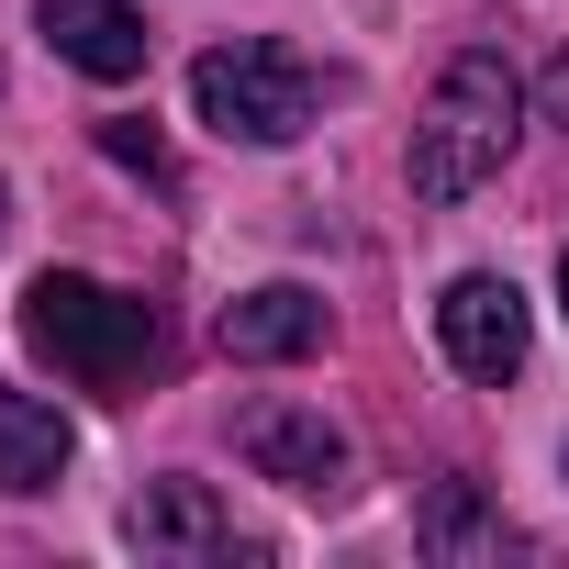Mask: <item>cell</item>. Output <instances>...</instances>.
Segmentation results:
<instances>
[{"label": "cell", "instance_id": "7", "mask_svg": "<svg viewBox=\"0 0 569 569\" xmlns=\"http://www.w3.org/2000/svg\"><path fill=\"white\" fill-rule=\"evenodd\" d=\"M34 23H46V46L79 68V79H146V12L134 0H34Z\"/></svg>", "mask_w": 569, "mask_h": 569}, {"label": "cell", "instance_id": "5", "mask_svg": "<svg viewBox=\"0 0 569 569\" xmlns=\"http://www.w3.org/2000/svg\"><path fill=\"white\" fill-rule=\"evenodd\" d=\"M436 347H447L458 380H513V369H525V291H513L502 268L447 279V302H436Z\"/></svg>", "mask_w": 569, "mask_h": 569}, {"label": "cell", "instance_id": "8", "mask_svg": "<svg viewBox=\"0 0 569 569\" xmlns=\"http://www.w3.org/2000/svg\"><path fill=\"white\" fill-rule=\"evenodd\" d=\"M212 347L223 358H313L325 347V291H302V279H268V291H246V302H223L212 313Z\"/></svg>", "mask_w": 569, "mask_h": 569}, {"label": "cell", "instance_id": "10", "mask_svg": "<svg viewBox=\"0 0 569 569\" xmlns=\"http://www.w3.org/2000/svg\"><path fill=\"white\" fill-rule=\"evenodd\" d=\"M79 458V425L46 402V391H12L0 380V491H57Z\"/></svg>", "mask_w": 569, "mask_h": 569}, {"label": "cell", "instance_id": "15", "mask_svg": "<svg viewBox=\"0 0 569 569\" xmlns=\"http://www.w3.org/2000/svg\"><path fill=\"white\" fill-rule=\"evenodd\" d=\"M558 469H569V447H558Z\"/></svg>", "mask_w": 569, "mask_h": 569}, {"label": "cell", "instance_id": "1", "mask_svg": "<svg viewBox=\"0 0 569 569\" xmlns=\"http://www.w3.org/2000/svg\"><path fill=\"white\" fill-rule=\"evenodd\" d=\"M513 134H525V79H513V57H502V46H458V57L436 68V101H425L413 157H402L413 201L447 212V201H469L480 179H502Z\"/></svg>", "mask_w": 569, "mask_h": 569}, {"label": "cell", "instance_id": "4", "mask_svg": "<svg viewBox=\"0 0 569 569\" xmlns=\"http://www.w3.org/2000/svg\"><path fill=\"white\" fill-rule=\"evenodd\" d=\"M234 458L279 491H302V502H336L347 491V436L313 413V402H246L234 413Z\"/></svg>", "mask_w": 569, "mask_h": 569}, {"label": "cell", "instance_id": "14", "mask_svg": "<svg viewBox=\"0 0 569 569\" xmlns=\"http://www.w3.org/2000/svg\"><path fill=\"white\" fill-rule=\"evenodd\" d=\"M558 302H569V257H558Z\"/></svg>", "mask_w": 569, "mask_h": 569}, {"label": "cell", "instance_id": "6", "mask_svg": "<svg viewBox=\"0 0 569 569\" xmlns=\"http://www.w3.org/2000/svg\"><path fill=\"white\" fill-rule=\"evenodd\" d=\"M123 547H146V558H257V536H234V513L201 480H146L123 502Z\"/></svg>", "mask_w": 569, "mask_h": 569}, {"label": "cell", "instance_id": "13", "mask_svg": "<svg viewBox=\"0 0 569 569\" xmlns=\"http://www.w3.org/2000/svg\"><path fill=\"white\" fill-rule=\"evenodd\" d=\"M0 234H12V190H0Z\"/></svg>", "mask_w": 569, "mask_h": 569}, {"label": "cell", "instance_id": "12", "mask_svg": "<svg viewBox=\"0 0 569 569\" xmlns=\"http://www.w3.org/2000/svg\"><path fill=\"white\" fill-rule=\"evenodd\" d=\"M536 101H547V123H569V57H558V68L536 79Z\"/></svg>", "mask_w": 569, "mask_h": 569}, {"label": "cell", "instance_id": "11", "mask_svg": "<svg viewBox=\"0 0 569 569\" xmlns=\"http://www.w3.org/2000/svg\"><path fill=\"white\" fill-rule=\"evenodd\" d=\"M101 157H123V168L168 179V146H157V134H134V123H101Z\"/></svg>", "mask_w": 569, "mask_h": 569}, {"label": "cell", "instance_id": "2", "mask_svg": "<svg viewBox=\"0 0 569 569\" xmlns=\"http://www.w3.org/2000/svg\"><path fill=\"white\" fill-rule=\"evenodd\" d=\"M23 347L57 358L79 391H134L157 369V313L134 291H101V279L79 268H46L34 291H23Z\"/></svg>", "mask_w": 569, "mask_h": 569}, {"label": "cell", "instance_id": "9", "mask_svg": "<svg viewBox=\"0 0 569 569\" xmlns=\"http://www.w3.org/2000/svg\"><path fill=\"white\" fill-rule=\"evenodd\" d=\"M413 547L447 558V569H480V558H525V525H513L502 502H480L469 480H436L425 513H413Z\"/></svg>", "mask_w": 569, "mask_h": 569}, {"label": "cell", "instance_id": "3", "mask_svg": "<svg viewBox=\"0 0 569 569\" xmlns=\"http://www.w3.org/2000/svg\"><path fill=\"white\" fill-rule=\"evenodd\" d=\"M190 112L223 134V146H291L325 123V68L268 46V34H234V46H201L190 57Z\"/></svg>", "mask_w": 569, "mask_h": 569}]
</instances>
